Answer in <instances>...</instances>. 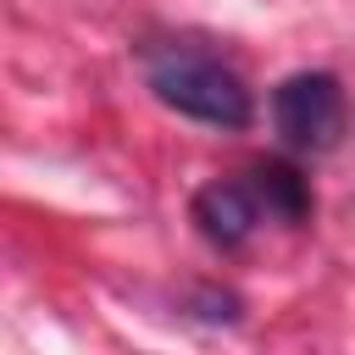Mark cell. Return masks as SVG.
Returning <instances> with one entry per match:
<instances>
[{"label":"cell","instance_id":"cell-1","mask_svg":"<svg viewBox=\"0 0 355 355\" xmlns=\"http://www.w3.org/2000/svg\"><path fill=\"white\" fill-rule=\"evenodd\" d=\"M139 61H144L150 94L166 111H178L189 122H205V128H222V133H244L250 128L255 100L244 89V78L227 61H216L211 50L183 44V39H166V44H144Z\"/></svg>","mask_w":355,"mask_h":355},{"label":"cell","instance_id":"cell-2","mask_svg":"<svg viewBox=\"0 0 355 355\" xmlns=\"http://www.w3.org/2000/svg\"><path fill=\"white\" fill-rule=\"evenodd\" d=\"M272 122H277V139L294 155H327L344 139V122H349L344 83L333 72H322V67L288 72L272 89Z\"/></svg>","mask_w":355,"mask_h":355},{"label":"cell","instance_id":"cell-3","mask_svg":"<svg viewBox=\"0 0 355 355\" xmlns=\"http://www.w3.org/2000/svg\"><path fill=\"white\" fill-rule=\"evenodd\" d=\"M189 216H194V227H200L205 244H216V250H239V244L261 227L266 211H261L250 178H216V183H205V189L194 194Z\"/></svg>","mask_w":355,"mask_h":355},{"label":"cell","instance_id":"cell-4","mask_svg":"<svg viewBox=\"0 0 355 355\" xmlns=\"http://www.w3.org/2000/svg\"><path fill=\"white\" fill-rule=\"evenodd\" d=\"M250 189H255V200L272 222H305L311 216V183L300 178L294 161H255Z\"/></svg>","mask_w":355,"mask_h":355}]
</instances>
